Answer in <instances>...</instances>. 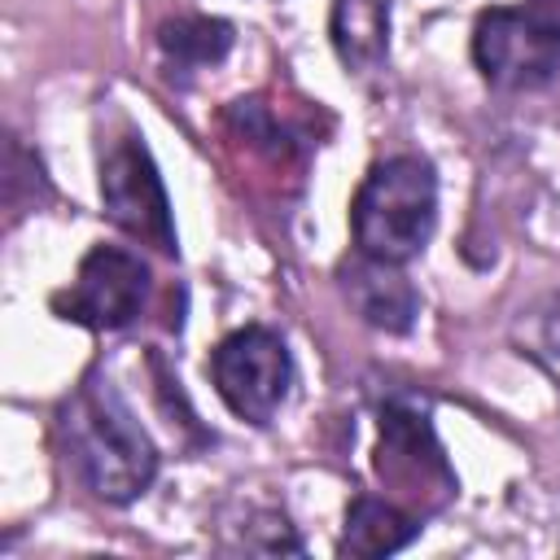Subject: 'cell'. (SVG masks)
I'll list each match as a JSON object with an SVG mask.
<instances>
[{
    "label": "cell",
    "instance_id": "6da1fadb",
    "mask_svg": "<svg viewBox=\"0 0 560 560\" xmlns=\"http://www.w3.org/2000/svg\"><path fill=\"white\" fill-rule=\"evenodd\" d=\"M57 438L70 472L105 503H131L158 477V446L101 372H92L66 398Z\"/></svg>",
    "mask_w": 560,
    "mask_h": 560
},
{
    "label": "cell",
    "instance_id": "7a4b0ae2",
    "mask_svg": "<svg viewBox=\"0 0 560 560\" xmlns=\"http://www.w3.org/2000/svg\"><path fill=\"white\" fill-rule=\"evenodd\" d=\"M433 223H438V175L424 158H411V153L376 162L350 206L359 254H372L398 267L429 245Z\"/></svg>",
    "mask_w": 560,
    "mask_h": 560
},
{
    "label": "cell",
    "instance_id": "3957f363",
    "mask_svg": "<svg viewBox=\"0 0 560 560\" xmlns=\"http://www.w3.org/2000/svg\"><path fill=\"white\" fill-rule=\"evenodd\" d=\"M472 61L503 92L547 88L560 70V13L538 4L486 9L472 26Z\"/></svg>",
    "mask_w": 560,
    "mask_h": 560
},
{
    "label": "cell",
    "instance_id": "277c9868",
    "mask_svg": "<svg viewBox=\"0 0 560 560\" xmlns=\"http://www.w3.org/2000/svg\"><path fill=\"white\" fill-rule=\"evenodd\" d=\"M210 381L232 416L249 424H271L293 385V359L284 337L262 324L228 332L210 354Z\"/></svg>",
    "mask_w": 560,
    "mask_h": 560
},
{
    "label": "cell",
    "instance_id": "5b68a950",
    "mask_svg": "<svg viewBox=\"0 0 560 560\" xmlns=\"http://www.w3.org/2000/svg\"><path fill=\"white\" fill-rule=\"evenodd\" d=\"M144 302H149L144 258L118 245H96L79 262V276L70 280V289L52 298V311L92 332H114V328H127L144 311Z\"/></svg>",
    "mask_w": 560,
    "mask_h": 560
},
{
    "label": "cell",
    "instance_id": "8992f818",
    "mask_svg": "<svg viewBox=\"0 0 560 560\" xmlns=\"http://www.w3.org/2000/svg\"><path fill=\"white\" fill-rule=\"evenodd\" d=\"M101 201L105 214L136 241L175 254V223H171V201L162 188V175L140 144V136H122L105 162H101Z\"/></svg>",
    "mask_w": 560,
    "mask_h": 560
},
{
    "label": "cell",
    "instance_id": "52a82bcc",
    "mask_svg": "<svg viewBox=\"0 0 560 560\" xmlns=\"http://www.w3.org/2000/svg\"><path fill=\"white\" fill-rule=\"evenodd\" d=\"M376 472L394 486H429L438 481L442 490H455V477L442 459V446L433 438V424L420 407L411 402H385L381 407V446H376Z\"/></svg>",
    "mask_w": 560,
    "mask_h": 560
},
{
    "label": "cell",
    "instance_id": "ba28073f",
    "mask_svg": "<svg viewBox=\"0 0 560 560\" xmlns=\"http://www.w3.org/2000/svg\"><path fill=\"white\" fill-rule=\"evenodd\" d=\"M341 289L350 298V306L385 332H407L420 315V293L411 289V280L398 271V262L359 254L341 267Z\"/></svg>",
    "mask_w": 560,
    "mask_h": 560
},
{
    "label": "cell",
    "instance_id": "9c48e42d",
    "mask_svg": "<svg viewBox=\"0 0 560 560\" xmlns=\"http://www.w3.org/2000/svg\"><path fill=\"white\" fill-rule=\"evenodd\" d=\"M332 48L346 70L368 74L389 52V4L385 0H332Z\"/></svg>",
    "mask_w": 560,
    "mask_h": 560
},
{
    "label": "cell",
    "instance_id": "30bf717a",
    "mask_svg": "<svg viewBox=\"0 0 560 560\" xmlns=\"http://www.w3.org/2000/svg\"><path fill=\"white\" fill-rule=\"evenodd\" d=\"M420 534V521L407 516L402 508L359 494L346 512V534H341V551L350 556H389L398 547H407Z\"/></svg>",
    "mask_w": 560,
    "mask_h": 560
},
{
    "label": "cell",
    "instance_id": "8fae6325",
    "mask_svg": "<svg viewBox=\"0 0 560 560\" xmlns=\"http://www.w3.org/2000/svg\"><path fill=\"white\" fill-rule=\"evenodd\" d=\"M158 48H162L166 66H175L179 74L219 66L228 57V48H232V22L184 13V18H175V22H166L158 31Z\"/></svg>",
    "mask_w": 560,
    "mask_h": 560
},
{
    "label": "cell",
    "instance_id": "7c38bea8",
    "mask_svg": "<svg viewBox=\"0 0 560 560\" xmlns=\"http://www.w3.org/2000/svg\"><path fill=\"white\" fill-rule=\"evenodd\" d=\"M516 346L529 354L547 376L560 381V298H547L516 319Z\"/></svg>",
    "mask_w": 560,
    "mask_h": 560
},
{
    "label": "cell",
    "instance_id": "4fadbf2b",
    "mask_svg": "<svg viewBox=\"0 0 560 560\" xmlns=\"http://www.w3.org/2000/svg\"><path fill=\"white\" fill-rule=\"evenodd\" d=\"M228 122L241 131V140H249L254 149H267V153H276V158H284L289 153V131L276 122V114L262 105V101H232V109H228Z\"/></svg>",
    "mask_w": 560,
    "mask_h": 560
},
{
    "label": "cell",
    "instance_id": "5bb4252c",
    "mask_svg": "<svg viewBox=\"0 0 560 560\" xmlns=\"http://www.w3.org/2000/svg\"><path fill=\"white\" fill-rule=\"evenodd\" d=\"M547 4H560V0H547Z\"/></svg>",
    "mask_w": 560,
    "mask_h": 560
}]
</instances>
